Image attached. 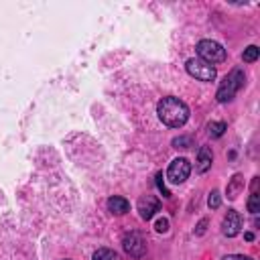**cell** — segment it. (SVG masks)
<instances>
[{"label":"cell","mask_w":260,"mask_h":260,"mask_svg":"<svg viewBox=\"0 0 260 260\" xmlns=\"http://www.w3.org/2000/svg\"><path fill=\"white\" fill-rule=\"evenodd\" d=\"M248 211L250 213H258L260 211V195L256 191H252V195L248 199Z\"/></svg>","instance_id":"15"},{"label":"cell","mask_w":260,"mask_h":260,"mask_svg":"<svg viewBox=\"0 0 260 260\" xmlns=\"http://www.w3.org/2000/svg\"><path fill=\"white\" fill-rule=\"evenodd\" d=\"M156 114L160 118V122L169 128H181L187 120H189V108L183 100L175 98V95H167L158 102L156 106Z\"/></svg>","instance_id":"1"},{"label":"cell","mask_w":260,"mask_h":260,"mask_svg":"<svg viewBox=\"0 0 260 260\" xmlns=\"http://www.w3.org/2000/svg\"><path fill=\"white\" fill-rule=\"evenodd\" d=\"M91 260H120V256L114 250H110V248H100V250L93 252Z\"/></svg>","instance_id":"12"},{"label":"cell","mask_w":260,"mask_h":260,"mask_svg":"<svg viewBox=\"0 0 260 260\" xmlns=\"http://www.w3.org/2000/svg\"><path fill=\"white\" fill-rule=\"evenodd\" d=\"M156 187H158V191L162 193V197H171V191L165 187V181H162V173H156Z\"/></svg>","instance_id":"18"},{"label":"cell","mask_w":260,"mask_h":260,"mask_svg":"<svg viewBox=\"0 0 260 260\" xmlns=\"http://www.w3.org/2000/svg\"><path fill=\"white\" fill-rule=\"evenodd\" d=\"M242 230V215L236 211V209H228V213L223 215V221H221V232L223 236L228 238H234L238 236Z\"/></svg>","instance_id":"7"},{"label":"cell","mask_w":260,"mask_h":260,"mask_svg":"<svg viewBox=\"0 0 260 260\" xmlns=\"http://www.w3.org/2000/svg\"><path fill=\"white\" fill-rule=\"evenodd\" d=\"M244 81H246L244 69H240V67L232 69V71L221 79V83H219V87H217V91H215L217 102H221V104H223V102H230V100L242 89Z\"/></svg>","instance_id":"2"},{"label":"cell","mask_w":260,"mask_h":260,"mask_svg":"<svg viewBox=\"0 0 260 260\" xmlns=\"http://www.w3.org/2000/svg\"><path fill=\"white\" fill-rule=\"evenodd\" d=\"M158 209H160V203L154 195H144L138 199V211H140L142 219H150Z\"/></svg>","instance_id":"8"},{"label":"cell","mask_w":260,"mask_h":260,"mask_svg":"<svg viewBox=\"0 0 260 260\" xmlns=\"http://www.w3.org/2000/svg\"><path fill=\"white\" fill-rule=\"evenodd\" d=\"M244 187H246L244 175H242V173H236V175L228 181V187H225V195H228V199H238V195L244 191Z\"/></svg>","instance_id":"9"},{"label":"cell","mask_w":260,"mask_h":260,"mask_svg":"<svg viewBox=\"0 0 260 260\" xmlns=\"http://www.w3.org/2000/svg\"><path fill=\"white\" fill-rule=\"evenodd\" d=\"M211 162H213V152H211V148H209V146H201L199 152H197V162H195L197 171H199V173H207V171L211 169Z\"/></svg>","instance_id":"10"},{"label":"cell","mask_w":260,"mask_h":260,"mask_svg":"<svg viewBox=\"0 0 260 260\" xmlns=\"http://www.w3.org/2000/svg\"><path fill=\"white\" fill-rule=\"evenodd\" d=\"M244 238H246L248 242H252V240H254V234H252V232H246V236H244Z\"/></svg>","instance_id":"22"},{"label":"cell","mask_w":260,"mask_h":260,"mask_svg":"<svg viewBox=\"0 0 260 260\" xmlns=\"http://www.w3.org/2000/svg\"><path fill=\"white\" fill-rule=\"evenodd\" d=\"M108 209H110L114 215H124V213H128L130 203H128L124 197L114 195V197H110V199H108Z\"/></svg>","instance_id":"11"},{"label":"cell","mask_w":260,"mask_h":260,"mask_svg":"<svg viewBox=\"0 0 260 260\" xmlns=\"http://www.w3.org/2000/svg\"><path fill=\"white\" fill-rule=\"evenodd\" d=\"M189 175H191V162H189L187 158H183V156L175 158V160L169 165V169H167V179H169V183H173V185H181L183 181L189 179Z\"/></svg>","instance_id":"5"},{"label":"cell","mask_w":260,"mask_h":260,"mask_svg":"<svg viewBox=\"0 0 260 260\" xmlns=\"http://www.w3.org/2000/svg\"><path fill=\"white\" fill-rule=\"evenodd\" d=\"M207 205L211 207V209H217L219 205H221V195H219V191H211L209 193V197H207Z\"/></svg>","instance_id":"16"},{"label":"cell","mask_w":260,"mask_h":260,"mask_svg":"<svg viewBox=\"0 0 260 260\" xmlns=\"http://www.w3.org/2000/svg\"><path fill=\"white\" fill-rule=\"evenodd\" d=\"M197 55L201 61L209 63L215 67V63H223L225 61V49L217 43V41H211V39H203L197 43Z\"/></svg>","instance_id":"3"},{"label":"cell","mask_w":260,"mask_h":260,"mask_svg":"<svg viewBox=\"0 0 260 260\" xmlns=\"http://www.w3.org/2000/svg\"><path fill=\"white\" fill-rule=\"evenodd\" d=\"M207 130H209V136H211V138H219V136L228 130V126H225V122H211V124L207 126Z\"/></svg>","instance_id":"14"},{"label":"cell","mask_w":260,"mask_h":260,"mask_svg":"<svg viewBox=\"0 0 260 260\" xmlns=\"http://www.w3.org/2000/svg\"><path fill=\"white\" fill-rule=\"evenodd\" d=\"M154 230H156L158 234L169 232V219H167V217H158V219H156V223H154Z\"/></svg>","instance_id":"19"},{"label":"cell","mask_w":260,"mask_h":260,"mask_svg":"<svg viewBox=\"0 0 260 260\" xmlns=\"http://www.w3.org/2000/svg\"><path fill=\"white\" fill-rule=\"evenodd\" d=\"M185 69H187V73H189L191 77H195V79H199V81H213L215 75H217L215 67L209 65V63H205V61H201L199 57H191V59L185 63Z\"/></svg>","instance_id":"4"},{"label":"cell","mask_w":260,"mask_h":260,"mask_svg":"<svg viewBox=\"0 0 260 260\" xmlns=\"http://www.w3.org/2000/svg\"><path fill=\"white\" fill-rule=\"evenodd\" d=\"M258 55H260V49H258L256 45H250V47L244 49L242 59H244V63H254V61L258 59Z\"/></svg>","instance_id":"13"},{"label":"cell","mask_w":260,"mask_h":260,"mask_svg":"<svg viewBox=\"0 0 260 260\" xmlns=\"http://www.w3.org/2000/svg\"><path fill=\"white\" fill-rule=\"evenodd\" d=\"M193 144L191 136H179V138H173V146L175 148H189Z\"/></svg>","instance_id":"17"},{"label":"cell","mask_w":260,"mask_h":260,"mask_svg":"<svg viewBox=\"0 0 260 260\" xmlns=\"http://www.w3.org/2000/svg\"><path fill=\"white\" fill-rule=\"evenodd\" d=\"M122 248H124V252H126L128 256L140 258V256H144V252H146V240L142 238L140 232H130V234L124 236Z\"/></svg>","instance_id":"6"},{"label":"cell","mask_w":260,"mask_h":260,"mask_svg":"<svg viewBox=\"0 0 260 260\" xmlns=\"http://www.w3.org/2000/svg\"><path fill=\"white\" fill-rule=\"evenodd\" d=\"M205 230H207V219H201V221L197 223L195 234H197V236H203V234H205Z\"/></svg>","instance_id":"20"},{"label":"cell","mask_w":260,"mask_h":260,"mask_svg":"<svg viewBox=\"0 0 260 260\" xmlns=\"http://www.w3.org/2000/svg\"><path fill=\"white\" fill-rule=\"evenodd\" d=\"M223 260H252L250 256H244V254H230V256H225Z\"/></svg>","instance_id":"21"}]
</instances>
